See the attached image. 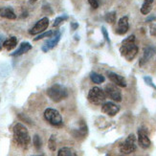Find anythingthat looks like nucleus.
Here are the masks:
<instances>
[{
  "label": "nucleus",
  "mask_w": 156,
  "mask_h": 156,
  "mask_svg": "<svg viewBox=\"0 0 156 156\" xmlns=\"http://www.w3.org/2000/svg\"><path fill=\"white\" fill-rule=\"evenodd\" d=\"M32 49V45L29 43V42H22L21 44H20L19 46V48L15 51L12 54V57H18V56H21L23 55V54L27 53V52H29L30 50Z\"/></svg>",
  "instance_id": "nucleus-15"
},
{
  "label": "nucleus",
  "mask_w": 156,
  "mask_h": 156,
  "mask_svg": "<svg viewBox=\"0 0 156 156\" xmlns=\"http://www.w3.org/2000/svg\"><path fill=\"white\" fill-rule=\"evenodd\" d=\"M71 27H72V28H73L74 30H75V29L78 28V24H77V23H72V24H71Z\"/></svg>",
  "instance_id": "nucleus-30"
},
{
  "label": "nucleus",
  "mask_w": 156,
  "mask_h": 156,
  "mask_svg": "<svg viewBox=\"0 0 156 156\" xmlns=\"http://www.w3.org/2000/svg\"><path fill=\"white\" fill-rule=\"evenodd\" d=\"M138 46L136 44V37L134 35H131L126 39L123 40V42L120 47V53L126 60L131 62L138 54Z\"/></svg>",
  "instance_id": "nucleus-1"
},
{
  "label": "nucleus",
  "mask_w": 156,
  "mask_h": 156,
  "mask_svg": "<svg viewBox=\"0 0 156 156\" xmlns=\"http://www.w3.org/2000/svg\"><path fill=\"white\" fill-rule=\"evenodd\" d=\"M107 77L110 80L112 83L116 84L121 87H126V80L124 77H122L118 74L114 73V72H107Z\"/></svg>",
  "instance_id": "nucleus-13"
},
{
  "label": "nucleus",
  "mask_w": 156,
  "mask_h": 156,
  "mask_svg": "<svg viewBox=\"0 0 156 156\" xmlns=\"http://www.w3.org/2000/svg\"><path fill=\"white\" fill-rule=\"evenodd\" d=\"M120 110V106L115 105L112 101H107L105 103L101 106V111L105 114H107L108 116H115Z\"/></svg>",
  "instance_id": "nucleus-11"
},
{
  "label": "nucleus",
  "mask_w": 156,
  "mask_h": 156,
  "mask_svg": "<svg viewBox=\"0 0 156 156\" xmlns=\"http://www.w3.org/2000/svg\"><path fill=\"white\" fill-rule=\"evenodd\" d=\"M34 145H35V147L37 150H39L40 147L42 146V142H41V139L38 136V135H35L34 136Z\"/></svg>",
  "instance_id": "nucleus-23"
},
{
  "label": "nucleus",
  "mask_w": 156,
  "mask_h": 156,
  "mask_svg": "<svg viewBox=\"0 0 156 156\" xmlns=\"http://www.w3.org/2000/svg\"><path fill=\"white\" fill-rule=\"evenodd\" d=\"M144 80L146 81V83H147V85L151 86L152 88H154V89L156 90V86H155V84L153 83V81H152V79H151V77H145V78H144Z\"/></svg>",
  "instance_id": "nucleus-27"
},
{
  "label": "nucleus",
  "mask_w": 156,
  "mask_h": 156,
  "mask_svg": "<svg viewBox=\"0 0 156 156\" xmlns=\"http://www.w3.org/2000/svg\"><path fill=\"white\" fill-rule=\"evenodd\" d=\"M88 3L90 4L92 9H98L101 4V0H88Z\"/></svg>",
  "instance_id": "nucleus-26"
},
{
  "label": "nucleus",
  "mask_w": 156,
  "mask_h": 156,
  "mask_svg": "<svg viewBox=\"0 0 156 156\" xmlns=\"http://www.w3.org/2000/svg\"><path fill=\"white\" fill-rule=\"evenodd\" d=\"M128 28H129V25H128V17L123 16L122 18H120L119 22H118L116 33L118 35H125V34L128 31Z\"/></svg>",
  "instance_id": "nucleus-14"
},
{
  "label": "nucleus",
  "mask_w": 156,
  "mask_h": 156,
  "mask_svg": "<svg viewBox=\"0 0 156 156\" xmlns=\"http://www.w3.org/2000/svg\"><path fill=\"white\" fill-rule=\"evenodd\" d=\"M48 26H49V19L47 17H43L40 20H38L36 23V25L29 31V33H30V35H33V36L37 35L39 33L44 32Z\"/></svg>",
  "instance_id": "nucleus-9"
},
{
  "label": "nucleus",
  "mask_w": 156,
  "mask_h": 156,
  "mask_svg": "<svg viewBox=\"0 0 156 156\" xmlns=\"http://www.w3.org/2000/svg\"><path fill=\"white\" fill-rule=\"evenodd\" d=\"M17 44V38L16 37H11L8 39H5V41L3 43V47L8 51H11L13 49Z\"/></svg>",
  "instance_id": "nucleus-17"
},
{
  "label": "nucleus",
  "mask_w": 156,
  "mask_h": 156,
  "mask_svg": "<svg viewBox=\"0 0 156 156\" xmlns=\"http://www.w3.org/2000/svg\"><path fill=\"white\" fill-rule=\"evenodd\" d=\"M44 118L48 123L54 126L59 127L62 126V117L59 112L54 108H47L44 111Z\"/></svg>",
  "instance_id": "nucleus-5"
},
{
  "label": "nucleus",
  "mask_w": 156,
  "mask_h": 156,
  "mask_svg": "<svg viewBox=\"0 0 156 156\" xmlns=\"http://www.w3.org/2000/svg\"><path fill=\"white\" fill-rule=\"evenodd\" d=\"M154 0H144V4L141 8V12L143 15H148L152 9V3Z\"/></svg>",
  "instance_id": "nucleus-18"
},
{
  "label": "nucleus",
  "mask_w": 156,
  "mask_h": 156,
  "mask_svg": "<svg viewBox=\"0 0 156 156\" xmlns=\"http://www.w3.org/2000/svg\"><path fill=\"white\" fill-rule=\"evenodd\" d=\"M54 35V32H52V31H49V32H46V33H43V34H41V35H39L38 37H35V41H37V40H39V39H42V38H44V37H51L52 36Z\"/></svg>",
  "instance_id": "nucleus-24"
},
{
  "label": "nucleus",
  "mask_w": 156,
  "mask_h": 156,
  "mask_svg": "<svg viewBox=\"0 0 156 156\" xmlns=\"http://www.w3.org/2000/svg\"><path fill=\"white\" fill-rule=\"evenodd\" d=\"M90 79L91 80L93 81L94 83H103L104 81H105V77L104 76H101L100 75V74L98 73H95V72H92L90 74Z\"/></svg>",
  "instance_id": "nucleus-20"
},
{
  "label": "nucleus",
  "mask_w": 156,
  "mask_h": 156,
  "mask_svg": "<svg viewBox=\"0 0 156 156\" xmlns=\"http://www.w3.org/2000/svg\"><path fill=\"white\" fill-rule=\"evenodd\" d=\"M48 147L49 150H51L52 151H56V147H57V140H56V136L55 135H52L49 139L48 142Z\"/></svg>",
  "instance_id": "nucleus-21"
},
{
  "label": "nucleus",
  "mask_w": 156,
  "mask_h": 156,
  "mask_svg": "<svg viewBox=\"0 0 156 156\" xmlns=\"http://www.w3.org/2000/svg\"><path fill=\"white\" fill-rule=\"evenodd\" d=\"M88 101L94 105H100L105 103V92L101 89L100 87L95 86L89 90L88 93Z\"/></svg>",
  "instance_id": "nucleus-4"
},
{
  "label": "nucleus",
  "mask_w": 156,
  "mask_h": 156,
  "mask_svg": "<svg viewBox=\"0 0 156 156\" xmlns=\"http://www.w3.org/2000/svg\"><path fill=\"white\" fill-rule=\"evenodd\" d=\"M0 16L8 19H16V15L11 8H3L0 10Z\"/></svg>",
  "instance_id": "nucleus-16"
},
{
  "label": "nucleus",
  "mask_w": 156,
  "mask_h": 156,
  "mask_svg": "<svg viewBox=\"0 0 156 156\" xmlns=\"http://www.w3.org/2000/svg\"><path fill=\"white\" fill-rule=\"evenodd\" d=\"M156 53V48L152 46H148L147 48L144 49V53L143 56H142L141 59H140V66H144L148 60H150Z\"/></svg>",
  "instance_id": "nucleus-12"
},
{
  "label": "nucleus",
  "mask_w": 156,
  "mask_h": 156,
  "mask_svg": "<svg viewBox=\"0 0 156 156\" xmlns=\"http://www.w3.org/2000/svg\"><path fill=\"white\" fill-rule=\"evenodd\" d=\"M4 41H5V38H4V37L0 35V51H1L2 47H3V43H4Z\"/></svg>",
  "instance_id": "nucleus-29"
},
{
  "label": "nucleus",
  "mask_w": 156,
  "mask_h": 156,
  "mask_svg": "<svg viewBox=\"0 0 156 156\" xmlns=\"http://www.w3.org/2000/svg\"><path fill=\"white\" fill-rule=\"evenodd\" d=\"M138 143L142 148H147L151 147V140L148 138V134L146 128H140L138 130Z\"/></svg>",
  "instance_id": "nucleus-10"
},
{
  "label": "nucleus",
  "mask_w": 156,
  "mask_h": 156,
  "mask_svg": "<svg viewBox=\"0 0 156 156\" xmlns=\"http://www.w3.org/2000/svg\"><path fill=\"white\" fill-rule=\"evenodd\" d=\"M105 20L106 22L110 23V24H113L115 21H116V12H108L105 15Z\"/></svg>",
  "instance_id": "nucleus-22"
},
{
  "label": "nucleus",
  "mask_w": 156,
  "mask_h": 156,
  "mask_svg": "<svg viewBox=\"0 0 156 156\" xmlns=\"http://www.w3.org/2000/svg\"><path fill=\"white\" fill-rule=\"evenodd\" d=\"M30 1H31L32 3H34V2H36V1H37V0H30Z\"/></svg>",
  "instance_id": "nucleus-31"
},
{
  "label": "nucleus",
  "mask_w": 156,
  "mask_h": 156,
  "mask_svg": "<svg viewBox=\"0 0 156 156\" xmlns=\"http://www.w3.org/2000/svg\"><path fill=\"white\" fill-rule=\"evenodd\" d=\"M105 94L109 97L111 100L115 101H122V93L119 88L116 86V84L109 83L105 86Z\"/></svg>",
  "instance_id": "nucleus-7"
},
{
  "label": "nucleus",
  "mask_w": 156,
  "mask_h": 156,
  "mask_svg": "<svg viewBox=\"0 0 156 156\" xmlns=\"http://www.w3.org/2000/svg\"><path fill=\"white\" fill-rule=\"evenodd\" d=\"M67 18H68V16H62L57 17L56 20H55V22H54V24H53V26L54 27H58V25L62 24L64 21V20H66Z\"/></svg>",
  "instance_id": "nucleus-25"
},
{
  "label": "nucleus",
  "mask_w": 156,
  "mask_h": 156,
  "mask_svg": "<svg viewBox=\"0 0 156 156\" xmlns=\"http://www.w3.org/2000/svg\"><path fill=\"white\" fill-rule=\"evenodd\" d=\"M47 95L48 97L55 103H59V101H63L68 96V92H67L66 87H64L62 84L56 83L52 85L47 89Z\"/></svg>",
  "instance_id": "nucleus-3"
},
{
  "label": "nucleus",
  "mask_w": 156,
  "mask_h": 156,
  "mask_svg": "<svg viewBox=\"0 0 156 156\" xmlns=\"http://www.w3.org/2000/svg\"><path fill=\"white\" fill-rule=\"evenodd\" d=\"M60 37H62V34H60V32H58V31L54 32V35L51 37V38H49L44 43V45L42 46L41 50L44 53H47L48 51L52 50L53 48H55V47L57 46V44L58 43V41H59Z\"/></svg>",
  "instance_id": "nucleus-8"
},
{
  "label": "nucleus",
  "mask_w": 156,
  "mask_h": 156,
  "mask_svg": "<svg viewBox=\"0 0 156 156\" xmlns=\"http://www.w3.org/2000/svg\"><path fill=\"white\" fill-rule=\"evenodd\" d=\"M77 155L76 151L71 147H62L58 152V156H75Z\"/></svg>",
  "instance_id": "nucleus-19"
},
{
  "label": "nucleus",
  "mask_w": 156,
  "mask_h": 156,
  "mask_svg": "<svg viewBox=\"0 0 156 156\" xmlns=\"http://www.w3.org/2000/svg\"><path fill=\"white\" fill-rule=\"evenodd\" d=\"M12 133L13 140H15V142L19 147L23 148L28 147L30 144V135L25 126H23L21 123L16 124L12 128Z\"/></svg>",
  "instance_id": "nucleus-2"
},
{
  "label": "nucleus",
  "mask_w": 156,
  "mask_h": 156,
  "mask_svg": "<svg viewBox=\"0 0 156 156\" xmlns=\"http://www.w3.org/2000/svg\"><path fill=\"white\" fill-rule=\"evenodd\" d=\"M101 32H103V35H104V37L105 39L107 41V43H110V39H109V36H108V33H107V30L105 28V27H101Z\"/></svg>",
  "instance_id": "nucleus-28"
},
{
  "label": "nucleus",
  "mask_w": 156,
  "mask_h": 156,
  "mask_svg": "<svg viewBox=\"0 0 156 156\" xmlns=\"http://www.w3.org/2000/svg\"><path fill=\"white\" fill-rule=\"evenodd\" d=\"M137 148V145H136V137L135 135L130 134L128 136L124 143H122L120 146V151L123 154H130L132 152H134Z\"/></svg>",
  "instance_id": "nucleus-6"
}]
</instances>
